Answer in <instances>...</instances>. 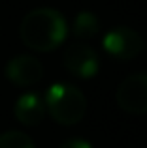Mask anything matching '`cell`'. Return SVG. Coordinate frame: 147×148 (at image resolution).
<instances>
[{
	"label": "cell",
	"mask_w": 147,
	"mask_h": 148,
	"mask_svg": "<svg viewBox=\"0 0 147 148\" xmlns=\"http://www.w3.org/2000/svg\"><path fill=\"white\" fill-rule=\"evenodd\" d=\"M68 34L62 13L53 8H36L23 17L19 36L28 49L38 53H49L57 49Z\"/></svg>",
	"instance_id": "1"
},
{
	"label": "cell",
	"mask_w": 147,
	"mask_h": 148,
	"mask_svg": "<svg viewBox=\"0 0 147 148\" xmlns=\"http://www.w3.org/2000/svg\"><path fill=\"white\" fill-rule=\"evenodd\" d=\"M45 111L57 124L74 126L81 122L87 112V99L77 86L68 83H55L45 92Z\"/></svg>",
	"instance_id": "2"
},
{
	"label": "cell",
	"mask_w": 147,
	"mask_h": 148,
	"mask_svg": "<svg viewBox=\"0 0 147 148\" xmlns=\"http://www.w3.org/2000/svg\"><path fill=\"white\" fill-rule=\"evenodd\" d=\"M102 47L110 56L117 60H130L136 58L145 49L144 38L130 26H115L104 36Z\"/></svg>",
	"instance_id": "3"
},
{
	"label": "cell",
	"mask_w": 147,
	"mask_h": 148,
	"mask_svg": "<svg viewBox=\"0 0 147 148\" xmlns=\"http://www.w3.org/2000/svg\"><path fill=\"white\" fill-rule=\"evenodd\" d=\"M117 105L128 114L147 112V73H134L121 81L115 92Z\"/></svg>",
	"instance_id": "4"
},
{
	"label": "cell",
	"mask_w": 147,
	"mask_h": 148,
	"mask_svg": "<svg viewBox=\"0 0 147 148\" xmlns=\"http://www.w3.org/2000/svg\"><path fill=\"white\" fill-rule=\"evenodd\" d=\"M64 68L74 77L91 79L100 69V58L87 43H72L64 53Z\"/></svg>",
	"instance_id": "5"
},
{
	"label": "cell",
	"mask_w": 147,
	"mask_h": 148,
	"mask_svg": "<svg viewBox=\"0 0 147 148\" xmlns=\"http://www.w3.org/2000/svg\"><path fill=\"white\" fill-rule=\"evenodd\" d=\"M4 73H6L8 81L13 83L15 86H32L44 77V66L36 56L19 54L6 64Z\"/></svg>",
	"instance_id": "6"
},
{
	"label": "cell",
	"mask_w": 147,
	"mask_h": 148,
	"mask_svg": "<svg viewBox=\"0 0 147 148\" xmlns=\"http://www.w3.org/2000/svg\"><path fill=\"white\" fill-rule=\"evenodd\" d=\"M15 118L23 126H38L45 116V103L36 92H26L15 101Z\"/></svg>",
	"instance_id": "7"
},
{
	"label": "cell",
	"mask_w": 147,
	"mask_h": 148,
	"mask_svg": "<svg viewBox=\"0 0 147 148\" xmlns=\"http://www.w3.org/2000/svg\"><path fill=\"white\" fill-rule=\"evenodd\" d=\"M100 30V21L92 11H79L74 19L72 32L79 40H91L98 34Z\"/></svg>",
	"instance_id": "8"
},
{
	"label": "cell",
	"mask_w": 147,
	"mask_h": 148,
	"mask_svg": "<svg viewBox=\"0 0 147 148\" xmlns=\"http://www.w3.org/2000/svg\"><path fill=\"white\" fill-rule=\"evenodd\" d=\"M0 148H34V141L23 131H6L0 135Z\"/></svg>",
	"instance_id": "9"
},
{
	"label": "cell",
	"mask_w": 147,
	"mask_h": 148,
	"mask_svg": "<svg viewBox=\"0 0 147 148\" xmlns=\"http://www.w3.org/2000/svg\"><path fill=\"white\" fill-rule=\"evenodd\" d=\"M60 148H92V146L85 139H68L60 145Z\"/></svg>",
	"instance_id": "10"
}]
</instances>
